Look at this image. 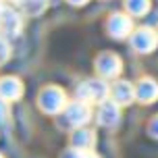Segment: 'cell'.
<instances>
[{
    "mask_svg": "<svg viewBox=\"0 0 158 158\" xmlns=\"http://www.w3.org/2000/svg\"><path fill=\"white\" fill-rule=\"evenodd\" d=\"M108 85L102 77H96V79H87L83 81L77 89V98L85 104H96V102H104L108 98Z\"/></svg>",
    "mask_w": 158,
    "mask_h": 158,
    "instance_id": "obj_1",
    "label": "cell"
},
{
    "mask_svg": "<svg viewBox=\"0 0 158 158\" xmlns=\"http://www.w3.org/2000/svg\"><path fill=\"white\" fill-rule=\"evenodd\" d=\"M38 102H40V108H42L44 112H48V114H56V112L64 110L67 98H64V92L60 89V87L50 85V87H46V89L40 94Z\"/></svg>",
    "mask_w": 158,
    "mask_h": 158,
    "instance_id": "obj_2",
    "label": "cell"
},
{
    "mask_svg": "<svg viewBox=\"0 0 158 158\" xmlns=\"http://www.w3.org/2000/svg\"><path fill=\"white\" fill-rule=\"evenodd\" d=\"M89 117H92V112H89V104L81 102V100H77V102H71L64 106V118H67V123L71 127H75V129H79V127H83L89 121Z\"/></svg>",
    "mask_w": 158,
    "mask_h": 158,
    "instance_id": "obj_3",
    "label": "cell"
},
{
    "mask_svg": "<svg viewBox=\"0 0 158 158\" xmlns=\"http://www.w3.org/2000/svg\"><path fill=\"white\" fill-rule=\"evenodd\" d=\"M158 44V31L150 27H139L131 33V46L137 52H152Z\"/></svg>",
    "mask_w": 158,
    "mask_h": 158,
    "instance_id": "obj_4",
    "label": "cell"
},
{
    "mask_svg": "<svg viewBox=\"0 0 158 158\" xmlns=\"http://www.w3.org/2000/svg\"><path fill=\"white\" fill-rule=\"evenodd\" d=\"M123 69V64H121V58L117 54H112V52H104V54L98 56V60H96V71L102 79H112L117 77L118 73Z\"/></svg>",
    "mask_w": 158,
    "mask_h": 158,
    "instance_id": "obj_5",
    "label": "cell"
},
{
    "mask_svg": "<svg viewBox=\"0 0 158 158\" xmlns=\"http://www.w3.org/2000/svg\"><path fill=\"white\" fill-rule=\"evenodd\" d=\"M21 27H23L21 15L13 8L2 6V10H0V29L6 35H17V33H21Z\"/></svg>",
    "mask_w": 158,
    "mask_h": 158,
    "instance_id": "obj_6",
    "label": "cell"
},
{
    "mask_svg": "<svg viewBox=\"0 0 158 158\" xmlns=\"http://www.w3.org/2000/svg\"><path fill=\"white\" fill-rule=\"evenodd\" d=\"M21 94H23V83L17 77H2L0 79V100L13 102V100H19Z\"/></svg>",
    "mask_w": 158,
    "mask_h": 158,
    "instance_id": "obj_7",
    "label": "cell"
},
{
    "mask_svg": "<svg viewBox=\"0 0 158 158\" xmlns=\"http://www.w3.org/2000/svg\"><path fill=\"white\" fill-rule=\"evenodd\" d=\"M131 19L125 15V13H114L108 19V33L112 38H125L131 33Z\"/></svg>",
    "mask_w": 158,
    "mask_h": 158,
    "instance_id": "obj_8",
    "label": "cell"
},
{
    "mask_svg": "<svg viewBox=\"0 0 158 158\" xmlns=\"http://www.w3.org/2000/svg\"><path fill=\"white\" fill-rule=\"evenodd\" d=\"M110 96H112V102L114 104H118V106H127V104L133 102L135 87L131 85L129 81H117V83L110 87Z\"/></svg>",
    "mask_w": 158,
    "mask_h": 158,
    "instance_id": "obj_9",
    "label": "cell"
},
{
    "mask_svg": "<svg viewBox=\"0 0 158 158\" xmlns=\"http://www.w3.org/2000/svg\"><path fill=\"white\" fill-rule=\"evenodd\" d=\"M135 98L143 104H150L158 98V83L150 77H143L135 85Z\"/></svg>",
    "mask_w": 158,
    "mask_h": 158,
    "instance_id": "obj_10",
    "label": "cell"
},
{
    "mask_svg": "<svg viewBox=\"0 0 158 158\" xmlns=\"http://www.w3.org/2000/svg\"><path fill=\"white\" fill-rule=\"evenodd\" d=\"M121 118V110H118V104H114L110 100H104L100 104V110H98V123L102 127H114Z\"/></svg>",
    "mask_w": 158,
    "mask_h": 158,
    "instance_id": "obj_11",
    "label": "cell"
},
{
    "mask_svg": "<svg viewBox=\"0 0 158 158\" xmlns=\"http://www.w3.org/2000/svg\"><path fill=\"white\" fill-rule=\"evenodd\" d=\"M71 142H73V148H77V150L92 152V148L96 143V133L87 127H79V129H75Z\"/></svg>",
    "mask_w": 158,
    "mask_h": 158,
    "instance_id": "obj_12",
    "label": "cell"
},
{
    "mask_svg": "<svg viewBox=\"0 0 158 158\" xmlns=\"http://www.w3.org/2000/svg\"><path fill=\"white\" fill-rule=\"evenodd\" d=\"M27 15H40L46 8V0H15Z\"/></svg>",
    "mask_w": 158,
    "mask_h": 158,
    "instance_id": "obj_13",
    "label": "cell"
},
{
    "mask_svg": "<svg viewBox=\"0 0 158 158\" xmlns=\"http://www.w3.org/2000/svg\"><path fill=\"white\" fill-rule=\"evenodd\" d=\"M125 8L127 13L139 17V15H146L148 8H150V0H125Z\"/></svg>",
    "mask_w": 158,
    "mask_h": 158,
    "instance_id": "obj_14",
    "label": "cell"
},
{
    "mask_svg": "<svg viewBox=\"0 0 158 158\" xmlns=\"http://www.w3.org/2000/svg\"><path fill=\"white\" fill-rule=\"evenodd\" d=\"M8 56H10V46L6 44V40H4V38H0V64L6 63Z\"/></svg>",
    "mask_w": 158,
    "mask_h": 158,
    "instance_id": "obj_15",
    "label": "cell"
},
{
    "mask_svg": "<svg viewBox=\"0 0 158 158\" xmlns=\"http://www.w3.org/2000/svg\"><path fill=\"white\" fill-rule=\"evenodd\" d=\"M10 121V110H8V104L4 100H0V125H8Z\"/></svg>",
    "mask_w": 158,
    "mask_h": 158,
    "instance_id": "obj_16",
    "label": "cell"
},
{
    "mask_svg": "<svg viewBox=\"0 0 158 158\" xmlns=\"http://www.w3.org/2000/svg\"><path fill=\"white\" fill-rule=\"evenodd\" d=\"M85 154H87V152H83V150L71 148V150H67V152L63 154V158H85Z\"/></svg>",
    "mask_w": 158,
    "mask_h": 158,
    "instance_id": "obj_17",
    "label": "cell"
},
{
    "mask_svg": "<svg viewBox=\"0 0 158 158\" xmlns=\"http://www.w3.org/2000/svg\"><path fill=\"white\" fill-rule=\"evenodd\" d=\"M150 133L154 135V137H158V117L152 118V123H150Z\"/></svg>",
    "mask_w": 158,
    "mask_h": 158,
    "instance_id": "obj_18",
    "label": "cell"
},
{
    "mask_svg": "<svg viewBox=\"0 0 158 158\" xmlns=\"http://www.w3.org/2000/svg\"><path fill=\"white\" fill-rule=\"evenodd\" d=\"M69 2H71V4H85L87 0H69Z\"/></svg>",
    "mask_w": 158,
    "mask_h": 158,
    "instance_id": "obj_19",
    "label": "cell"
},
{
    "mask_svg": "<svg viewBox=\"0 0 158 158\" xmlns=\"http://www.w3.org/2000/svg\"><path fill=\"white\" fill-rule=\"evenodd\" d=\"M85 158H98V156H96V154H92V152H87V154H85Z\"/></svg>",
    "mask_w": 158,
    "mask_h": 158,
    "instance_id": "obj_20",
    "label": "cell"
},
{
    "mask_svg": "<svg viewBox=\"0 0 158 158\" xmlns=\"http://www.w3.org/2000/svg\"><path fill=\"white\" fill-rule=\"evenodd\" d=\"M0 10H2V4H0Z\"/></svg>",
    "mask_w": 158,
    "mask_h": 158,
    "instance_id": "obj_21",
    "label": "cell"
},
{
    "mask_svg": "<svg viewBox=\"0 0 158 158\" xmlns=\"http://www.w3.org/2000/svg\"><path fill=\"white\" fill-rule=\"evenodd\" d=\"M0 158H4V156H2V154H0Z\"/></svg>",
    "mask_w": 158,
    "mask_h": 158,
    "instance_id": "obj_22",
    "label": "cell"
}]
</instances>
